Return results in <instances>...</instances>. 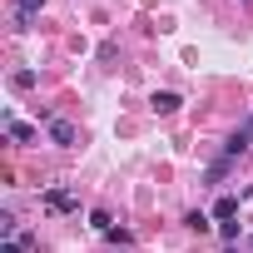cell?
I'll list each match as a JSON object with an SVG mask.
<instances>
[{
	"instance_id": "obj_1",
	"label": "cell",
	"mask_w": 253,
	"mask_h": 253,
	"mask_svg": "<svg viewBox=\"0 0 253 253\" xmlns=\"http://www.w3.org/2000/svg\"><path fill=\"white\" fill-rule=\"evenodd\" d=\"M40 10H45V0H15V10H10L15 15V30H30Z\"/></svg>"
},
{
	"instance_id": "obj_2",
	"label": "cell",
	"mask_w": 253,
	"mask_h": 253,
	"mask_svg": "<svg viewBox=\"0 0 253 253\" xmlns=\"http://www.w3.org/2000/svg\"><path fill=\"white\" fill-rule=\"evenodd\" d=\"M50 139H55L60 149H70V144L80 139V129H75V124H70V119H55V124H50Z\"/></svg>"
},
{
	"instance_id": "obj_3",
	"label": "cell",
	"mask_w": 253,
	"mask_h": 253,
	"mask_svg": "<svg viewBox=\"0 0 253 253\" xmlns=\"http://www.w3.org/2000/svg\"><path fill=\"white\" fill-rule=\"evenodd\" d=\"M149 104H154V114H179V104H184V99H179L174 89H154V99H149Z\"/></svg>"
},
{
	"instance_id": "obj_4",
	"label": "cell",
	"mask_w": 253,
	"mask_h": 253,
	"mask_svg": "<svg viewBox=\"0 0 253 253\" xmlns=\"http://www.w3.org/2000/svg\"><path fill=\"white\" fill-rule=\"evenodd\" d=\"M238 209H243V199H238V194H223V199L213 204V218L228 223V218H238Z\"/></svg>"
},
{
	"instance_id": "obj_5",
	"label": "cell",
	"mask_w": 253,
	"mask_h": 253,
	"mask_svg": "<svg viewBox=\"0 0 253 253\" xmlns=\"http://www.w3.org/2000/svg\"><path fill=\"white\" fill-rule=\"evenodd\" d=\"M45 204H50V209H60V213H70V209H80L70 189H45Z\"/></svg>"
},
{
	"instance_id": "obj_6",
	"label": "cell",
	"mask_w": 253,
	"mask_h": 253,
	"mask_svg": "<svg viewBox=\"0 0 253 253\" xmlns=\"http://www.w3.org/2000/svg\"><path fill=\"white\" fill-rule=\"evenodd\" d=\"M248 139H253V134H248V129H238V134H233V139L223 144V159H238V154L248 149Z\"/></svg>"
},
{
	"instance_id": "obj_7",
	"label": "cell",
	"mask_w": 253,
	"mask_h": 253,
	"mask_svg": "<svg viewBox=\"0 0 253 253\" xmlns=\"http://www.w3.org/2000/svg\"><path fill=\"white\" fill-rule=\"evenodd\" d=\"M5 129H10V139H15V144H30V139H35V129H30V124H20V119H10Z\"/></svg>"
},
{
	"instance_id": "obj_8",
	"label": "cell",
	"mask_w": 253,
	"mask_h": 253,
	"mask_svg": "<svg viewBox=\"0 0 253 253\" xmlns=\"http://www.w3.org/2000/svg\"><path fill=\"white\" fill-rule=\"evenodd\" d=\"M89 228H99V233H109V228H114V218H109V209H89Z\"/></svg>"
},
{
	"instance_id": "obj_9",
	"label": "cell",
	"mask_w": 253,
	"mask_h": 253,
	"mask_svg": "<svg viewBox=\"0 0 253 253\" xmlns=\"http://www.w3.org/2000/svg\"><path fill=\"white\" fill-rule=\"evenodd\" d=\"M10 89H35V70H15L10 75Z\"/></svg>"
},
{
	"instance_id": "obj_10",
	"label": "cell",
	"mask_w": 253,
	"mask_h": 253,
	"mask_svg": "<svg viewBox=\"0 0 253 253\" xmlns=\"http://www.w3.org/2000/svg\"><path fill=\"white\" fill-rule=\"evenodd\" d=\"M184 223H189L194 233H204V228H209V213H199V209H194V213H184Z\"/></svg>"
},
{
	"instance_id": "obj_11",
	"label": "cell",
	"mask_w": 253,
	"mask_h": 253,
	"mask_svg": "<svg viewBox=\"0 0 253 253\" xmlns=\"http://www.w3.org/2000/svg\"><path fill=\"white\" fill-rule=\"evenodd\" d=\"M15 228H20V223H15V213H0V233H5V238H15Z\"/></svg>"
},
{
	"instance_id": "obj_12",
	"label": "cell",
	"mask_w": 253,
	"mask_h": 253,
	"mask_svg": "<svg viewBox=\"0 0 253 253\" xmlns=\"http://www.w3.org/2000/svg\"><path fill=\"white\" fill-rule=\"evenodd\" d=\"M218 233H223V243H238V223L228 218V223H218Z\"/></svg>"
},
{
	"instance_id": "obj_13",
	"label": "cell",
	"mask_w": 253,
	"mask_h": 253,
	"mask_svg": "<svg viewBox=\"0 0 253 253\" xmlns=\"http://www.w3.org/2000/svg\"><path fill=\"white\" fill-rule=\"evenodd\" d=\"M30 243H20V238H5V243H0V253H25Z\"/></svg>"
},
{
	"instance_id": "obj_14",
	"label": "cell",
	"mask_w": 253,
	"mask_h": 253,
	"mask_svg": "<svg viewBox=\"0 0 253 253\" xmlns=\"http://www.w3.org/2000/svg\"><path fill=\"white\" fill-rule=\"evenodd\" d=\"M223 253H238V248H233V243H228V248H223Z\"/></svg>"
},
{
	"instance_id": "obj_15",
	"label": "cell",
	"mask_w": 253,
	"mask_h": 253,
	"mask_svg": "<svg viewBox=\"0 0 253 253\" xmlns=\"http://www.w3.org/2000/svg\"><path fill=\"white\" fill-rule=\"evenodd\" d=\"M248 134H253V119H248Z\"/></svg>"
}]
</instances>
